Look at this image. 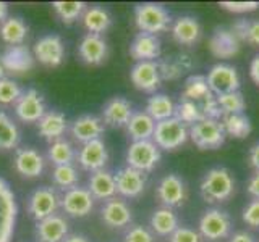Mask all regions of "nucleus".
I'll return each instance as SVG.
<instances>
[{
  "label": "nucleus",
  "instance_id": "1",
  "mask_svg": "<svg viewBox=\"0 0 259 242\" xmlns=\"http://www.w3.org/2000/svg\"><path fill=\"white\" fill-rule=\"evenodd\" d=\"M235 191V181L230 171L224 166L210 168L199 184L201 197L207 204H221L232 197Z\"/></svg>",
  "mask_w": 259,
  "mask_h": 242
},
{
  "label": "nucleus",
  "instance_id": "2",
  "mask_svg": "<svg viewBox=\"0 0 259 242\" xmlns=\"http://www.w3.org/2000/svg\"><path fill=\"white\" fill-rule=\"evenodd\" d=\"M135 23L141 32L156 36L159 32L167 31L172 20L170 13L162 5L148 2L135 7Z\"/></svg>",
  "mask_w": 259,
  "mask_h": 242
},
{
  "label": "nucleus",
  "instance_id": "3",
  "mask_svg": "<svg viewBox=\"0 0 259 242\" xmlns=\"http://www.w3.org/2000/svg\"><path fill=\"white\" fill-rule=\"evenodd\" d=\"M225 131L221 121L204 118L190 126V139L199 150H215L225 144Z\"/></svg>",
  "mask_w": 259,
  "mask_h": 242
},
{
  "label": "nucleus",
  "instance_id": "4",
  "mask_svg": "<svg viewBox=\"0 0 259 242\" xmlns=\"http://www.w3.org/2000/svg\"><path fill=\"white\" fill-rule=\"evenodd\" d=\"M190 139V129L175 116L156 123L152 141L159 149L175 150Z\"/></svg>",
  "mask_w": 259,
  "mask_h": 242
},
{
  "label": "nucleus",
  "instance_id": "5",
  "mask_svg": "<svg viewBox=\"0 0 259 242\" xmlns=\"http://www.w3.org/2000/svg\"><path fill=\"white\" fill-rule=\"evenodd\" d=\"M162 153L154 141H133L126 150V163L141 173L152 171L160 161Z\"/></svg>",
  "mask_w": 259,
  "mask_h": 242
},
{
  "label": "nucleus",
  "instance_id": "6",
  "mask_svg": "<svg viewBox=\"0 0 259 242\" xmlns=\"http://www.w3.org/2000/svg\"><path fill=\"white\" fill-rule=\"evenodd\" d=\"M18 205L16 197L4 177H0V242H12L15 234Z\"/></svg>",
  "mask_w": 259,
  "mask_h": 242
},
{
  "label": "nucleus",
  "instance_id": "7",
  "mask_svg": "<svg viewBox=\"0 0 259 242\" xmlns=\"http://www.w3.org/2000/svg\"><path fill=\"white\" fill-rule=\"evenodd\" d=\"M207 84L214 95H222L240 91V75L235 67L227 63H217L207 71Z\"/></svg>",
  "mask_w": 259,
  "mask_h": 242
},
{
  "label": "nucleus",
  "instance_id": "8",
  "mask_svg": "<svg viewBox=\"0 0 259 242\" xmlns=\"http://www.w3.org/2000/svg\"><path fill=\"white\" fill-rule=\"evenodd\" d=\"M232 231V218L219 208H210L202 213L199 220V234L207 240L225 239Z\"/></svg>",
  "mask_w": 259,
  "mask_h": 242
},
{
  "label": "nucleus",
  "instance_id": "9",
  "mask_svg": "<svg viewBox=\"0 0 259 242\" xmlns=\"http://www.w3.org/2000/svg\"><path fill=\"white\" fill-rule=\"evenodd\" d=\"M60 205V199L52 188H37L31 194L28 202V212L36 221L44 220L47 216L55 215V210Z\"/></svg>",
  "mask_w": 259,
  "mask_h": 242
},
{
  "label": "nucleus",
  "instance_id": "10",
  "mask_svg": "<svg viewBox=\"0 0 259 242\" xmlns=\"http://www.w3.org/2000/svg\"><path fill=\"white\" fill-rule=\"evenodd\" d=\"M32 55H34V58L39 63L46 65V67H51V68L59 67V65H62L63 56H65V47H63L62 39L55 34L40 37L34 44Z\"/></svg>",
  "mask_w": 259,
  "mask_h": 242
},
{
  "label": "nucleus",
  "instance_id": "11",
  "mask_svg": "<svg viewBox=\"0 0 259 242\" xmlns=\"http://www.w3.org/2000/svg\"><path fill=\"white\" fill-rule=\"evenodd\" d=\"M241 44L232 28H215L207 47L215 58H232L240 52Z\"/></svg>",
  "mask_w": 259,
  "mask_h": 242
},
{
  "label": "nucleus",
  "instance_id": "12",
  "mask_svg": "<svg viewBox=\"0 0 259 242\" xmlns=\"http://www.w3.org/2000/svg\"><path fill=\"white\" fill-rule=\"evenodd\" d=\"M60 205L65 213L75 218H83L88 216L94 208V197L89 192V189L84 188H73L63 194L60 199Z\"/></svg>",
  "mask_w": 259,
  "mask_h": 242
},
{
  "label": "nucleus",
  "instance_id": "13",
  "mask_svg": "<svg viewBox=\"0 0 259 242\" xmlns=\"http://www.w3.org/2000/svg\"><path fill=\"white\" fill-rule=\"evenodd\" d=\"M46 102L36 89H28L15 103V113L24 123H36L46 115Z\"/></svg>",
  "mask_w": 259,
  "mask_h": 242
},
{
  "label": "nucleus",
  "instance_id": "14",
  "mask_svg": "<svg viewBox=\"0 0 259 242\" xmlns=\"http://www.w3.org/2000/svg\"><path fill=\"white\" fill-rule=\"evenodd\" d=\"M130 78L133 86L143 92H156L162 81L156 62H138L130 71Z\"/></svg>",
  "mask_w": 259,
  "mask_h": 242
},
{
  "label": "nucleus",
  "instance_id": "15",
  "mask_svg": "<svg viewBox=\"0 0 259 242\" xmlns=\"http://www.w3.org/2000/svg\"><path fill=\"white\" fill-rule=\"evenodd\" d=\"M0 62H2L5 71H10L13 75H23L34 67V55L24 44L8 45L0 56Z\"/></svg>",
  "mask_w": 259,
  "mask_h": 242
},
{
  "label": "nucleus",
  "instance_id": "16",
  "mask_svg": "<svg viewBox=\"0 0 259 242\" xmlns=\"http://www.w3.org/2000/svg\"><path fill=\"white\" fill-rule=\"evenodd\" d=\"M113 177H115L117 192L123 197H140L146 189V173L138 171L135 168H120L117 174H113Z\"/></svg>",
  "mask_w": 259,
  "mask_h": 242
},
{
  "label": "nucleus",
  "instance_id": "17",
  "mask_svg": "<svg viewBox=\"0 0 259 242\" xmlns=\"http://www.w3.org/2000/svg\"><path fill=\"white\" fill-rule=\"evenodd\" d=\"M157 199L164 204L167 208H174L182 205L186 199V188L180 176L177 174H167L160 179L157 189Z\"/></svg>",
  "mask_w": 259,
  "mask_h": 242
},
{
  "label": "nucleus",
  "instance_id": "18",
  "mask_svg": "<svg viewBox=\"0 0 259 242\" xmlns=\"http://www.w3.org/2000/svg\"><path fill=\"white\" fill-rule=\"evenodd\" d=\"M107 160H109V152L101 139L83 144V147H81L78 153V161L81 168L93 173L102 169L105 163H107Z\"/></svg>",
  "mask_w": 259,
  "mask_h": 242
},
{
  "label": "nucleus",
  "instance_id": "19",
  "mask_svg": "<svg viewBox=\"0 0 259 242\" xmlns=\"http://www.w3.org/2000/svg\"><path fill=\"white\" fill-rule=\"evenodd\" d=\"M132 116H133V105L125 97H112L102 108L104 125H109L112 128L126 126Z\"/></svg>",
  "mask_w": 259,
  "mask_h": 242
},
{
  "label": "nucleus",
  "instance_id": "20",
  "mask_svg": "<svg viewBox=\"0 0 259 242\" xmlns=\"http://www.w3.org/2000/svg\"><path fill=\"white\" fill-rule=\"evenodd\" d=\"M44 158L42 155L29 147L18 149L15 155V168L23 177H28V179H34L39 177L44 171Z\"/></svg>",
  "mask_w": 259,
  "mask_h": 242
},
{
  "label": "nucleus",
  "instance_id": "21",
  "mask_svg": "<svg viewBox=\"0 0 259 242\" xmlns=\"http://www.w3.org/2000/svg\"><path fill=\"white\" fill-rule=\"evenodd\" d=\"M78 52L81 60L88 65H101L105 58H107V53H109V47L107 42L104 40L102 36L99 34H88L81 39L79 47H78Z\"/></svg>",
  "mask_w": 259,
  "mask_h": 242
},
{
  "label": "nucleus",
  "instance_id": "22",
  "mask_svg": "<svg viewBox=\"0 0 259 242\" xmlns=\"http://www.w3.org/2000/svg\"><path fill=\"white\" fill-rule=\"evenodd\" d=\"M105 125L102 118H97L94 115H83L76 118L71 125V136L78 142H91L96 139H101L104 134Z\"/></svg>",
  "mask_w": 259,
  "mask_h": 242
},
{
  "label": "nucleus",
  "instance_id": "23",
  "mask_svg": "<svg viewBox=\"0 0 259 242\" xmlns=\"http://www.w3.org/2000/svg\"><path fill=\"white\" fill-rule=\"evenodd\" d=\"M160 52L162 47L159 37L146 32H140L130 45V55L136 62H154L160 56Z\"/></svg>",
  "mask_w": 259,
  "mask_h": 242
},
{
  "label": "nucleus",
  "instance_id": "24",
  "mask_svg": "<svg viewBox=\"0 0 259 242\" xmlns=\"http://www.w3.org/2000/svg\"><path fill=\"white\" fill-rule=\"evenodd\" d=\"M68 234V223L59 215L47 216L36 224V236L39 242H63Z\"/></svg>",
  "mask_w": 259,
  "mask_h": 242
},
{
  "label": "nucleus",
  "instance_id": "25",
  "mask_svg": "<svg viewBox=\"0 0 259 242\" xmlns=\"http://www.w3.org/2000/svg\"><path fill=\"white\" fill-rule=\"evenodd\" d=\"M102 221L110 228H125L132 221V210L120 199H110L104 204L101 210Z\"/></svg>",
  "mask_w": 259,
  "mask_h": 242
},
{
  "label": "nucleus",
  "instance_id": "26",
  "mask_svg": "<svg viewBox=\"0 0 259 242\" xmlns=\"http://www.w3.org/2000/svg\"><path fill=\"white\" fill-rule=\"evenodd\" d=\"M39 136H42L47 141H59L67 131V118L62 111L51 110L46 111V115L37 121Z\"/></svg>",
  "mask_w": 259,
  "mask_h": 242
},
{
  "label": "nucleus",
  "instance_id": "27",
  "mask_svg": "<svg viewBox=\"0 0 259 242\" xmlns=\"http://www.w3.org/2000/svg\"><path fill=\"white\" fill-rule=\"evenodd\" d=\"M172 36L180 45H193L201 37V24L193 16H182L172 24Z\"/></svg>",
  "mask_w": 259,
  "mask_h": 242
},
{
  "label": "nucleus",
  "instance_id": "28",
  "mask_svg": "<svg viewBox=\"0 0 259 242\" xmlns=\"http://www.w3.org/2000/svg\"><path fill=\"white\" fill-rule=\"evenodd\" d=\"M89 192L93 194L94 199L99 200H110L113 196L117 194V184H115V177L112 173L104 171H94L89 177Z\"/></svg>",
  "mask_w": 259,
  "mask_h": 242
},
{
  "label": "nucleus",
  "instance_id": "29",
  "mask_svg": "<svg viewBox=\"0 0 259 242\" xmlns=\"http://www.w3.org/2000/svg\"><path fill=\"white\" fill-rule=\"evenodd\" d=\"M214 94L209 89L207 79L202 75H193L185 81L183 91H182V100H190L194 103H202L209 99H212Z\"/></svg>",
  "mask_w": 259,
  "mask_h": 242
},
{
  "label": "nucleus",
  "instance_id": "30",
  "mask_svg": "<svg viewBox=\"0 0 259 242\" xmlns=\"http://www.w3.org/2000/svg\"><path fill=\"white\" fill-rule=\"evenodd\" d=\"M156 129V121H154L146 111L133 113L126 125L128 136L133 141H151Z\"/></svg>",
  "mask_w": 259,
  "mask_h": 242
},
{
  "label": "nucleus",
  "instance_id": "31",
  "mask_svg": "<svg viewBox=\"0 0 259 242\" xmlns=\"http://www.w3.org/2000/svg\"><path fill=\"white\" fill-rule=\"evenodd\" d=\"M146 113L156 123H159V121L175 116V103L165 94H154L152 97H149L148 103H146Z\"/></svg>",
  "mask_w": 259,
  "mask_h": 242
},
{
  "label": "nucleus",
  "instance_id": "32",
  "mask_svg": "<svg viewBox=\"0 0 259 242\" xmlns=\"http://www.w3.org/2000/svg\"><path fill=\"white\" fill-rule=\"evenodd\" d=\"M221 125L225 131V136H230L233 139H245L251 134V121L245 113H237V115H224L221 118Z\"/></svg>",
  "mask_w": 259,
  "mask_h": 242
},
{
  "label": "nucleus",
  "instance_id": "33",
  "mask_svg": "<svg viewBox=\"0 0 259 242\" xmlns=\"http://www.w3.org/2000/svg\"><path fill=\"white\" fill-rule=\"evenodd\" d=\"M83 24L89 31V34H99L105 32L112 24V18L107 10H104L101 7H91L86 8L83 13Z\"/></svg>",
  "mask_w": 259,
  "mask_h": 242
},
{
  "label": "nucleus",
  "instance_id": "34",
  "mask_svg": "<svg viewBox=\"0 0 259 242\" xmlns=\"http://www.w3.org/2000/svg\"><path fill=\"white\" fill-rule=\"evenodd\" d=\"M26 36H28V26L20 18H7L0 24V37L8 45H21Z\"/></svg>",
  "mask_w": 259,
  "mask_h": 242
},
{
  "label": "nucleus",
  "instance_id": "35",
  "mask_svg": "<svg viewBox=\"0 0 259 242\" xmlns=\"http://www.w3.org/2000/svg\"><path fill=\"white\" fill-rule=\"evenodd\" d=\"M151 226L159 236H170L178 228V218L172 208H157L151 216Z\"/></svg>",
  "mask_w": 259,
  "mask_h": 242
},
{
  "label": "nucleus",
  "instance_id": "36",
  "mask_svg": "<svg viewBox=\"0 0 259 242\" xmlns=\"http://www.w3.org/2000/svg\"><path fill=\"white\" fill-rule=\"evenodd\" d=\"M20 144V129L5 111H0V149L10 150Z\"/></svg>",
  "mask_w": 259,
  "mask_h": 242
},
{
  "label": "nucleus",
  "instance_id": "37",
  "mask_svg": "<svg viewBox=\"0 0 259 242\" xmlns=\"http://www.w3.org/2000/svg\"><path fill=\"white\" fill-rule=\"evenodd\" d=\"M47 157L55 166H60V165H71V161L75 160L76 153L68 141L59 139L51 144V147L47 150Z\"/></svg>",
  "mask_w": 259,
  "mask_h": 242
},
{
  "label": "nucleus",
  "instance_id": "38",
  "mask_svg": "<svg viewBox=\"0 0 259 242\" xmlns=\"http://www.w3.org/2000/svg\"><path fill=\"white\" fill-rule=\"evenodd\" d=\"M215 100L222 110V115H237V113H243L246 108L245 97L240 91L215 95Z\"/></svg>",
  "mask_w": 259,
  "mask_h": 242
},
{
  "label": "nucleus",
  "instance_id": "39",
  "mask_svg": "<svg viewBox=\"0 0 259 242\" xmlns=\"http://www.w3.org/2000/svg\"><path fill=\"white\" fill-rule=\"evenodd\" d=\"M232 29L241 42H248L253 47H259V20H238L232 26Z\"/></svg>",
  "mask_w": 259,
  "mask_h": 242
},
{
  "label": "nucleus",
  "instance_id": "40",
  "mask_svg": "<svg viewBox=\"0 0 259 242\" xmlns=\"http://www.w3.org/2000/svg\"><path fill=\"white\" fill-rule=\"evenodd\" d=\"M175 118L182 121L185 126H193L198 121L204 119L199 105L190 100H180V103L175 105Z\"/></svg>",
  "mask_w": 259,
  "mask_h": 242
},
{
  "label": "nucleus",
  "instance_id": "41",
  "mask_svg": "<svg viewBox=\"0 0 259 242\" xmlns=\"http://www.w3.org/2000/svg\"><path fill=\"white\" fill-rule=\"evenodd\" d=\"M52 179L59 188H62L65 191H70L73 188H76L79 176H78L76 168L73 165H60V166L54 168Z\"/></svg>",
  "mask_w": 259,
  "mask_h": 242
},
{
  "label": "nucleus",
  "instance_id": "42",
  "mask_svg": "<svg viewBox=\"0 0 259 242\" xmlns=\"http://www.w3.org/2000/svg\"><path fill=\"white\" fill-rule=\"evenodd\" d=\"M52 7L59 18L67 24L76 21L86 12V5L83 2H54Z\"/></svg>",
  "mask_w": 259,
  "mask_h": 242
},
{
  "label": "nucleus",
  "instance_id": "43",
  "mask_svg": "<svg viewBox=\"0 0 259 242\" xmlns=\"http://www.w3.org/2000/svg\"><path fill=\"white\" fill-rule=\"evenodd\" d=\"M21 89L13 79L4 78L0 81V105H12L16 103L21 97Z\"/></svg>",
  "mask_w": 259,
  "mask_h": 242
},
{
  "label": "nucleus",
  "instance_id": "44",
  "mask_svg": "<svg viewBox=\"0 0 259 242\" xmlns=\"http://www.w3.org/2000/svg\"><path fill=\"white\" fill-rule=\"evenodd\" d=\"M170 242H201V234L191 228L178 226V228L170 234Z\"/></svg>",
  "mask_w": 259,
  "mask_h": 242
},
{
  "label": "nucleus",
  "instance_id": "45",
  "mask_svg": "<svg viewBox=\"0 0 259 242\" xmlns=\"http://www.w3.org/2000/svg\"><path fill=\"white\" fill-rule=\"evenodd\" d=\"M241 218L248 226H251V228L259 229V199H253L245 208H243Z\"/></svg>",
  "mask_w": 259,
  "mask_h": 242
},
{
  "label": "nucleus",
  "instance_id": "46",
  "mask_svg": "<svg viewBox=\"0 0 259 242\" xmlns=\"http://www.w3.org/2000/svg\"><path fill=\"white\" fill-rule=\"evenodd\" d=\"M221 7L232 13H249L259 8L257 2H221Z\"/></svg>",
  "mask_w": 259,
  "mask_h": 242
},
{
  "label": "nucleus",
  "instance_id": "47",
  "mask_svg": "<svg viewBox=\"0 0 259 242\" xmlns=\"http://www.w3.org/2000/svg\"><path fill=\"white\" fill-rule=\"evenodd\" d=\"M125 242H154V236L143 226H135L125 234Z\"/></svg>",
  "mask_w": 259,
  "mask_h": 242
},
{
  "label": "nucleus",
  "instance_id": "48",
  "mask_svg": "<svg viewBox=\"0 0 259 242\" xmlns=\"http://www.w3.org/2000/svg\"><path fill=\"white\" fill-rule=\"evenodd\" d=\"M248 194L253 199H259V171H254V174L248 181Z\"/></svg>",
  "mask_w": 259,
  "mask_h": 242
},
{
  "label": "nucleus",
  "instance_id": "49",
  "mask_svg": "<svg viewBox=\"0 0 259 242\" xmlns=\"http://www.w3.org/2000/svg\"><path fill=\"white\" fill-rule=\"evenodd\" d=\"M248 160H249V165L253 166L256 171H259V142H256L253 147L249 149Z\"/></svg>",
  "mask_w": 259,
  "mask_h": 242
},
{
  "label": "nucleus",
  "instance_id": "50",
  "mask_svg": "<svg viewBox=\"0 0 259 242\" xmlns=\"http://www.w3.org/2000/svg\"><path fill=\"white\" fill-rule=\"evenodd\" d=\"M249 76L254 81V84L259 86V55H256L249 65Z\"/></svg>",
  "mask_w": 259,
  "mask_h": 242
},
{
  "label": "nucleus",
  "instance_id": "51",
  "mask_svg": "<svg viewBox=\"0 0 259 242\" xmlns=\"http://www.w3.org/2000/svg\"><path fill=\"white\" fill-rule=\"evenodd\" d=\"M229 242H256V240H254V237L251 236L249 232H246V231H238V232L233 234Z\"/></svg>",
  "mask_w": 259,
  "mask_h": 242
},
{
  "label": "nucleus",
  "instance_id": "52",
  "mask_svg": "<svg viewBox=\"0 0 259 242\" xmlns=\"http://www.w3.org/2000/svg\"><path fill=\"white\" fill-rule=\"evenodd\" d=\"M63 242H89L84 236H79V234H71L63 239Z\"/></svg>",
  "mask_w": 259,
  "mask_h": 242
},
{
  "label": "nucleus",
  "instance_id": "53",
  "mask_svg": "<svg viewBox=\"0 0 259 242\" xmlns=\"http://www.w3.org/2000/svg\"><path fill=\"white\" fill-rule=\"evenodd\" d=\"M7 15H8V5L5 2H0V24L7 20Z\"/></svg>",
  "mask_w": 259,
  "mask_h": 242
},
{
  "label": "nucleus",
  "instance_id": "54",
  "mask_svg": "<svg viewBox=\"0 0 259 242\" xmlns=\"http://www.w3.org/2000/svg\"><path fill=\"white\" fill-rule=\"evenodd\" d=\"M4 76H5V68H4V65H2V62H0V81L4 79Z\"/></svg>",
  "mask_w": 259,
  "mask_h": 242
}]
</instances>
